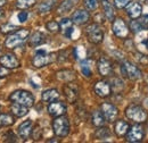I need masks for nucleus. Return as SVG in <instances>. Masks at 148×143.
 <instances>
[{
    "label": "nucleus",
    "mask_w": 148,
    "mask_h": 143,
    "mask_svg": "<svg viewBox=\"0 0 148 143\" xmlns=\"http://www.w3.org/2000/svg\"><path fill=\"white\" fill-rule=\"evenodd\" d=\"M30 35V30L27 29H17V31H14L7 36L5 41V47L8 49H15L23 44L25 40Z\"/></svg>",
    "instance_id": "nucleus-1"
},
{
    "label": "nucleus",
    "mask_w": 148,
    "mask_h": 143,
    "mask_svg": "<svg viewBox=\"0 0 148 143\" xmlns=\"http://www.w3.org/2000/svg\"><path fill=\"white\" fill-rule=\"evenodd\" d=\"M125 115L129 119L133 121L134 123H145L148 118L147 111L141 106H138V105H130L125 109Z\"/></svg>",
    "instance_id": "nucleus-2"
},
{
    "label": "nucleus",
    "mask_w": 148,
    "mask_h": 143,
    "mask_svg": "<svg viewBox=\"0 0 148 143\" xmlns=\"http://www.w3.org/2000/svg\"><path fill=\"white\" fill-rule=\"evenodd\" d=\"M10 101L16 102L19 105L26 106V107H32L34 105V97L32 93H30L29 91L25 90H17L15 92H13L9 97Z\"/></svg>",
    "instance_id": "nucleus-3"
},
{
    "label": "nucleus",
    "mask_w": 148,
    "mask_h": 143,
    "mask_svg": "<svg viewBox=\"0 0 148 143\" xmlns=\"http://www.w3.org/2000/svg\"><path fill=\"white\" fill-rule=\"evenodd\" d=\"M53 129L54 133L58 138H65L69 135L70 133V121L67 117L63 116H58L56 117L53 122Z\"/></svg>",
    "instance_id": "nucleus-4"
},
{
    "label": "nucleus",
    "mask_w": 148,
    "mask_h": 143,
    "mask_svg": "<svg viewBox=\"0 0 148 143\" xmlns=\"http://www.w3.org/2000/svg\"><path fill=\"white\" fill-rule=\"evenodd\" d=\"M56 59H57V57L55 54H48L45 50H38L32 59V64L34 67L40 68V67H45V66L51 64Z\"/></svg>",
    "instance_id": "nucleus-5"
},
{
    "label": "nucleus",
    "mask_w": 148,
    "mask_h": 143,
    "mask_svg": "<svg viewBox=\"0 0 148 143\" xmlns=\"http://www.w3.org/2000/svg\"><path fill=\"white\" fill-rule=\"evenodd\" d=\"M86 35L88 37L89 42H91L93 44H98L104 39V32H103L101 27L98 24L93 23V24H90L86 29Z\"/></svg>",
    "instance_id": "nucleus-6"
},
{
    "label": "nucleus",
    "mask_w": 148,
    "mask_h": 143,
    "mask_svg": "<svg viewBox=\"0 0 148 143\" xmlns=\"http://www.w3.org/2000/svg\"><path fill=\"white\" fill-rule=\"evenodd\" d=\"M121 73L123 76L128 77L130 80H138L141 77V72L139 71V68L129 60H124L122 63Z\"/></svg>",
    "instance_id": "nucleus-7"
},
{
    "label": "nucleus",
    "mask_w": 148,
    "mask_h": 143,
    "mask_svg": "<svg viewBox=\"0 0 148 143\" xmlns=\"http://www.w3.org/2000/svg\"><path fill=\"white\" fill-rule=\"evenodd\" d=\"M145 138V131L144 127L140 125V123H137L131 126L127 133V140L129 142H140Z\"/></svg>",
    "instance_id": "nucleus-8"
},
{
    "label": "nucleus",
    "mask_w": 148,
    "mask_h": 143,
    "mask_svg": "<svg viewBox=\"0 0 148 143\" xmlns=\"http://www.w3.org/2000/svg\"><path fill=\"white\" fill-rule=\"evenodd\" d=\"M112 30H113V33L117 37H127L129 34V27L128 25L125 24V22L122 19V18H116L114 19L113 22V26H112Z\"/></svg>",
    "instance_id": "nucleus-9"
},
{
    "label": "nucleus",
    "mask_w": 148,
    "mask_h": 143,
    "mask_svg": "<svg viewBox=\"0 0 148 143\" xmlns=\"http://www.w3.org/2000/svg\"><path fill=\"white\" fill-rule=\"evenodd\" d=\"M100 108H101V112L104 114V117L107 122H110V123L115 122V119L119 115V109L117 108L114 105L110 104V102H104Z\"/></svg>",
    "instance_id": "nucleus-10"
},
{
    "label": "nucleus",
    "mask_w": 148,
    "mask_h": 143,
    "mask_svg": "<svg viewBox=\"0 0 148 143\" xmlns=\"http://www.w3.org/2000/svg\"><path fill=\"white\" fill-rule=\"evenodd\" d=\"M0 65L8 68V69H14V68H18L21 66V63H19L16 56L12 54H7L0 57Z\"/></svg>",
    "instance_id": "nucleus-11"
},
{
    "label": "nucleus",
    "mask_w": 148,
    "mask_h": 143,
    "mask_svg": "<svg viewBox=\"0 0 148 143\" xmlns=\"http://www.w3.org/2000/svg\"><path fill=\"white\" fill-rule=\"evenodd\" d=\"M48 112L53 117L63 116L66 112V106H65V104H63L60 101H57V100L51 101L48 106Z\"/></svg>",
    "instance_id": "nucleus-12"
},
{
    "label": "nucleus",
    "mask_w": 148,
    "mask_h": 143,
    "mask_svg": "<svg viewBox=\"0 0 148 143\" xmlns=\"http://www.w3.org/2000/svg\"><path fill=\"white\" fill-rule=\"evenodd\" d=\"M97 68L101 76H110L113 73V66L112 63L105 57H100L97 63Z\"/></svg>",
    "instance_id": "nucleus-13"
},
{
    "label": "nucleus",
    "mask_w": 148,
    "mask_h": 143,
    "mask_svg": "<svg viewBox=\"0 0 148 143\" xmlns=\"http://www.w3.org/2000/svg\"><path fill=\"white\" fill-rule=\"evenodd\" d=\"M93 89H95V93L100 98H107L108 95H111L112 93L111 85L105 81H98L95 84Z\"/></svg>",
    "instance_id": "nucleus-14"
},
{
    "label": "nucleus",
    "mask_w": 148,
    "mask_h": 143,
    "mask_svg": "<svg viewBox=\"0 0 148 143\" xmlns=\"http://www.w3.org/2000/svg\"><path fill=\"white\" fill-rule=\"evenodd\" d=\"M127 14L129 15L130 18L136 19V18L140 17L141 13H143V6L138 2V1H130L128 6L125 7Z\"/></svg>",
    "instance_id": "nucleus-15"
},
{
    "label": "nucleus",
    "mask_w": 148,
    "mask_h": 143,
    "mask_svg": "<svg viewBox=\"0 0 148 143\" xmlns=\"http://www.w3.org/2000/svg\"><path fill=\"white\" fill-rule=\"evenodd\" d=\"M64 93H65V97H66L67 101L73 104L76 101V99L79 97V88L74 83L69 82V84H66L64 86Z\"/></svg>",
    "instance_id": "nucleus-16"
},
{
    "label": "nucleus",
    "mask_w": 148,
    "mask_h": 143,
    "mask_svg": "<svg viewBox=\"0 0 148 143\" xmlns=\"http://www.w3.org/2000/svg\"><path fill=\"white\" fill-rule=\"evenodd\" d=\"M89 19H90L89 12L83 10V9H79V10L74 12L72 15V22H73V24H76V25H83V24L88 23Z\"/></svg>",
    "instance_id": "nucleus-17"
},
{
    "label": "nucleus",
    "mask_w": 148,
    "mask_h": 143,
    "mask_svg": "<svg viewBox=\"0 0 148 143\" xmlns=\"http://www.w3.org/2000/svg\"><path fill=\"white\" fill-rule=\"evenodd\" d=\"M32 126L33 123L31 119H27L25 122H23L17 128V132H18V135L23 139V140H27L30 138V135L32 134Z\"/></svg>",
    "instance_id": "nucleus-18"
},
{
    "label": "nucleus",
    "mask_w": 148,
    "mask_h": 143,
    "mask_svg": "<svg viewBox=\"0 0 148 143\" xmlns=\"http://www.w3.org/2000/svg\"><path fill=\"white\" fill-rule=\"evenodd\" d=\"M59 31L66 37H71L72 33H73V22H72V19H69V18L62 19L60 23H59Z\"/></svg>",
    "instance_id": "nucleus-19"
},
{
    "label": "nucleus",
    "mask_w": 148,
    "mask_h": 143,
    "mask_svg": "<svg viewBox=\"0 0 148 143\" xmlns=\"http://www.w3.org/2000/svg\"><path fill=\"white\" fill-rule=\"evenodd\" d=\"M57 78L62 82H72L76 78V74L75 72L72 69H63V71H59L56 74Z\"/></svg>",
    "instance_id": "nucleus-20"
},
{
    "label": "nucleus",
    "mask_w": 148,
    "mask_h": 143,
    "mask_svg": "<svg viewBox=\"0 0 148 143\" xmlns=\"http://www.w3.org/2000/svg\"><path fill=\"white\" fill-rule=\"evenodd\" d=\"M129 128H130V125L125 121H117L115 123V126H114V131H115V133H116L117 136H124V135H127Z\"/></svg>",
    "instance_id": "nucleus-21"
},
{
    "label": "nucleus",
    "mask_w": 148,
    "mask_h": 143,
    "mask_svg": "<svg viewBox=\"0 0 148 143\" xmlns=\"http://www.w3.org/2000/svg\"><path fill=\"white\" fill-rule=\"evenodd\" d=\"M101 6H103V10H104V15L107 20H114L115 17V12H114V7L112 6L111 3L108 2V0H103L101 2Z\"/></svg>",
    "instance_id": "nucleus-22"
},
{
    "label": "nucleus",
    "mask_w": 148,
    "mask_h": 143,
    "mask_svg": "<svg viewBox=\"0 0 148 143\" xmlns=\"http://www.w3.org/2000/svg\"><path fill=\"white\" fill-rule=\"evenodd\" d=\"M42 100L45 102H51V101H55L59 98V92L58 90L56 89H49V90H46L42 95H41Z\"/></svg>",
    "instance_id": "nucleus-23"
},
{
    "label": "nucleus",
    "mask_w": 148,
    "mask_h": 143,
    "mask_svg": "<svg viewBox=\"0 0 148 143\" xmlns=\"http://www.w3.org/2000/svg\"><path fill=\"white\" fill-rule=\"evenodd\" d=\"M10 110H12V112H13L16 117H23V116H25V115L29 112V107L14 102V104L12 105V107H10Z\"/></svg>",
    "instance_id": "nucleus-24"
},
{
    "label": "nucleus",
    "mask_w": 148,
    "mask_h": 143,
    "mask_svg": "<svg viewBox=\"0 0 148 143\" xmlns=\"http://www.w3.org/2000/svg\"><path fill=\"white\" fill-rule=\"evenodd\" d=\"M46 41V36L43 33H41V32H34L31 37H30V40H29V43H30V46H32V47H37V46H40V44H42L43 42Z\"/></svg>",
    "instance_id": "nucleus-25"
},
{
    "label": "nucleus",
    "mask_w": 148,
    "mask_h": 143,
    "mask_svg": "<svg viewBox=\"0 0 148 143\" xmlns=\"http://www.w3.org/2000/svg\"><path fill=\"white\" fill-rule=\"evenodd\" d=\"M75 1H76V0H63V1L59 3V6L57 7V13H58V14L69 13V12L73 8Z\"/></svg>",
    "instance_id": "nucleus-26"
},
{
    "label": "nucleus",
    "mask_w": 148,
    "mask_h": 143,
    "mask_svg": "<svg viewBox=\"0 0 148 143\" xmlns=\"http://www.w3.org/2000/svg\"><path fill=\"white\" fill-rule=\"evenodd\" d=\"M91 121H92V124L97 127H100L105 124L106 119L104 117V114L101 112V110H95L91 115Z\"/></svg>",
    "instance_id": "nucleus-27"
},
{
    "label": "nucleus",
    "mask_w": 148,
    "mask_h": 143,
    "mask_svg": "<svg viewBox=\"0 0 148 143\" xmlns=\"http://www.w3.org/2000/svg\"><path fill=\"white\" fill-rule=\"evenodd\" d=\"M53 7H54V0H45L39 5L38 13L40 15H46L53 9Z\"/></svg>",
    "instance_id": "nucleus-28"
},
{
    "label": "nucleus",
    "mask_w": 148,
    "mask_h": 143,
    "mask_svg": "<svg viewBox=\"0 0 148 143\" xmlns=\"http://www.w3.org/2000/svg\"><path fill=\"white\" fill-rule=\"evenodd\" d=\"M36 3H37V0H17L16 1V8L21 9V10H25V9L33 7Z\"/></svg>",
    "instance_id": "nucleus-29"
},
{
    "label": "nucleus",
    "mask_w": 148,
    "mask_h": 143,
    "mask_svg": "<svg viewBox=\"0 0 148 143\" xmlns=\"http://www.w3.org/2000/svg\"><path fill=\"white\" fill-rule=\"evenodd\" d=\"M15 123V119L13 116L8 114H0V126H10Z\"/></svg>",
    "instance_id": "nucleus-30"
},
{
    "label": "nucleus",
    "mask_w": 148,
    "mask_h": 143,
    "mask_svg": "<svg viewBox=\"0 0 148 143\" xmlns=\"http://www.w3.org/2000/svg\"><path fill=\"white\" fill-rule=\"evenodd\" d=\"M95 135H96V138L99 139V140H105V139H107V138L111 136V132H110L108 128H106V127H101V128L97 129V132H96Z\"/></svg>",
    "instance_id": "nucleus-31"
},
{
    "label": "nucleus",
    "mask_w": 148,
    "mask_h": 143,
    "mask_svg": "<svg viewBox=\"0 0 148 143\" xmlns=\"http://www.w3.org/2000/svg\"><path fill=\"white\" fill-rule=\"evenodd\" d=\"M83 5L87 10L93 12L98 7V0H83Z\"/></svg>",
    "instance_id": "nucleus-32"
},
{
    "label": "nucleus",
    "mask_w": 148,
    "mask_h": 143,
    "mask_svg": "<svg viewBox=\"0 0 148 143\" xmlns=\"http://www.w3.org/2000/svg\"><path fill=\"white\" fill-rule=\"evenodd\" d=\"M133 33H139V32H141L143 30H144V27L141 26V24H140V22L139 20H131L130 22V29Z\"/></svg>",
    "instance_id": "nucleus-33"
},
{
    "label": "nucleus",
    "mask_w": 148,
    "mask_h": 143,
    "mask_svg": "<svg viewBox=\"0 0 148 143\" xmlns=\"http://www.w3.org/2000/svg\"><path fill=\"white\" fill-rule=\"evenodd\" d=\"M46 29L51 33H57L59 32V23H57L56 20H50L46 24Z\"/></svg>",
    "instance_id": "nucleus-34"
},
{
    "label": "nucleus",
    "mask_w": 148,
    "mask_h": 143,
    "mask_svg": "<svg viewBox=\"0 0 148 143\" xmlns=\"http://www.w3.org/2000/svg\"><path fill=\"white\" fill-rule=\"evenodd\" d=\"M81 71H82V74L87 77H90L91 76V69H90V66L88 64V60H83L81 63Z\"/></svg>",
    "instance_id": "nucleus-35"
},
{
    "label": "nucleus",
    "mask_w": 148,
    "mask_h": 143,
    "mask_svg": "<svg viewBox=\"0 0 148 143\" xmlns=\"http://www.w3.org/2000/svg\"><path fill=\"white\" fill-rule=\"evenodd\" d=\"M15 30H17V26L16 25H13V24H3L1 27H0V31L1 33H13Z\"/></svg>",
    "instance_id": "nucleus-36"
},
{
    "label": "nucleus",
    "mask_w": 148,
    "mask_h": 143,
    "mask_svg": "<svg viewBox=\"0 0 148 143\" xmlns=\"http://www.w3.org/2000/svg\"><path fill=\"white\" fill-rule=\"evenodd\" d=\"M131 0H114V6L119 9H122V8H125L128 6Z\"/></svg>",
    "instance_id": "nucleus-37"
},
{
    "label": "nucleus",
    "mask_w": 148,
    "mask_h": 143,
    "mask_svg": "<svg viewBox=\"0 0 148 143\" xmlns=\"http://www.w3.org/2000/svg\"><path fill=\"white\" fill-rule=\"evenodd\" d=\"M139 22H140V24H141V26H143L144 29L148 30V15L141 16V17L139 18Z\"/></svg>",
    "instance_id": "nucleus-38"
},
{
    "label": "nucleus",
    "mask_w": 148,
    "mask_h": 143,
    "mask_svg": "<svg viewBox=\"0 0 148 143\" xmlns=\"http://www.w3.org/2000/svg\"><path fill=\"white\" fill-rule=\"evenodd\" d=\"M27 16H29V14H27L26 12H21L17 17H18V20L21 22V23H24V22H26Z\"/></svg>",
    "instance_id": "nucleus-39"
},
{
    "label": "nucleus",
    "mask_w": 148,
    "mask_h": 143,
    "mask_svg": "<svg viewBox=\"0 0 148 143\" xmlns=\"http://www.w3.org/2000/svg\"><path fill=\"white\" fill-rule=\"evenodd\" d=\"M8 74H9L8 68H6V67H3V66H0V77H5V76H7Z\"/></svg>",
    "instance_id": "nucleus-40"
},
{
    "label": "nucleus",
    "mask_w": 148,
    "mask_h": 143,
    "mask_svg": "<svg viewBox=\"0 0 148 143\" xmlns=\"http://www.w3.org/2000/svg\"><path fill=\"white\" fill-rule=\"evenodd\" d=\"M6 2H7V0H0V7H2L3 5H6Z\"/></svg>",
    "instance_id": "nucleus-41"
},
{
    "label": "nucleus",
    "mask_w": 148,
    "mask_h": 143,
    "mask_svg": "<svg viewBox=\"0 0 148 143\" xmlns=\"http://www.w3.org/2000/svg\"><path fill=\"white\" fill-rule=\"evenodd\" d=\"M2 15H3V12H2V10H0V17H1Z\"/></svg>",
    "instance_id": "nucleus-42"
},
{
    "label": "nucleus",
    "mask_w": 148,
    "mask_h": 143,
    "mask_svg": "<svg viewBox=\"0 0 148 143\" xmlns=\"http://www.w3.org/2000/svg\"><path fill=\"white\" fill-rule=\"evenodd\" d=\"M146 44H147V48H148V40L146 41Z\"/></svg>",
    "instance_id": "nucleus-43"
},
{
    "label": "nucleus",
    "mask_w": 148,
    "mask_h": 143,
    "mask_svg": "<svg viewBox=\"0 0 148 143\" xmlns=\"http://www.w3.org/2000/svg\"><path fill=\"white\" fill-rule=\"evenodd\" d=\"M0 50H1V46H0Z\"/></svg>",
    "instance_id": "nucleus-44"
},
{
    "label": "nucleus",
    "mask_w": 148,
    "mask_h": 143,
    "mask_svg": "<svg viewBox=\"0 0 148 143\" xmlns=\"http://www.w3.org/2000/svg\"><path fill=\"white\" fill-rule=\"evenodd\" d=\"M147 2H148V0H147Z\"/></svg>",
    "instance_id": "nucleus-45"
}]
</instances>
